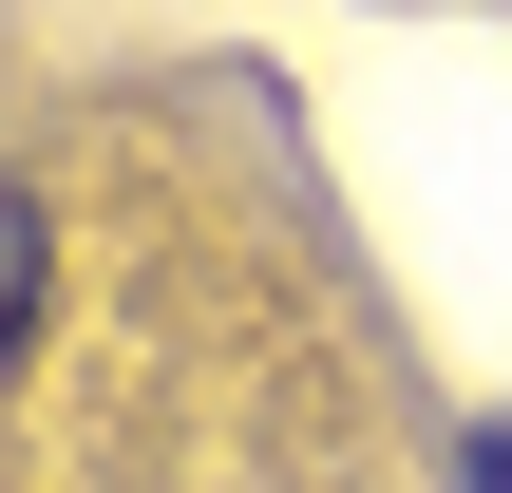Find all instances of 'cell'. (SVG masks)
<instances>
[{
  "label": "cell",
  "instance_id": "cell-1",
  "mask_svg": "<svg viewBox=\"0 0 512 493\" xmlns=\"http://www.w3.org/2000/svg\"><path fill=\"white\" fill-rule=\"evenodd\" d=\"M38 304H57V209H38V190H0V361L38 342Z\"/></svg>",
  "mask_w": 512,
  "mask_h": 493
},
{
  "label": "cell",
  "instance_id": "cell-2",
  "mask_svg": "<svg viewBox=\"0 0 512 493\" xmlns=\"http://www.w3.org/2000/svg\"><path fill=\"white\" fill-rule=\"evenodd\" d=\"M456 493H512V418H475V437H456Z\"/></svg>",
  "mask_w": 512,
  "mask_h": 493
}]
</instances>
